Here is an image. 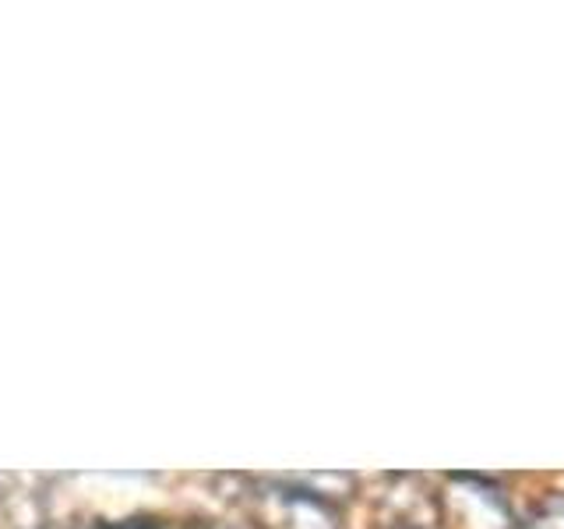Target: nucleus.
I'll list each match as a JSON object with an SVG mask.
<instances>
[{
  "label": "nucleus",
  "mask_w": 564,
  "mask_h": 529,
  "mask_svg": "<svg viewBox=\"0 0 564 529\" xmlns=\"http://www.w3.org/2000/svg\"><path fill=\"white\" fill-rule=\"evenodd\" d=\"M261 519L272 529H339L335 501L314 490L307 481L296 484H272L258 494Z\"/></svg>",
  "instance_id": "f257e3e1"
},
{
  "label": "nucleus",
  "mask_w": 564,
  "mask_h": 529,
  "mask_svg": "<svg viewBox=\"0 0 564 529\" xmlns=\"http://www.w3.org/2000/svg\"><path fill=\"white\" fill-rule=\"evenodd\" d=\"M522 529H564V494H546L519 519Z\"/></svg>",
  "instance_id": "f03ea898"
},
{
  "label": "nucleus",
  "mask_w": 564,
  "mask_h": 529,
  "mask_svg": "<svg viewBox=\"0 0 564 529\" xmlns=\"http://www.w3.org/2000/svg\"><path fill=\"white\" fill-rule=\"evenodd\" d=\"M99 529H170V526L159 522V519H128V522H110V526H99Z\"/></svg>",
  "instance_id": "7ed1b4c3"
},
{
  "label": "nucleus",
  "mask_w": 564,
  "mask_h": 529,
  "mask_svg": "<svg viewBox=\"0 0 564 529\" xmlns=\"http://www.w3.org/2000/svg\"><path fill=\"white\" fill-rule=\"evenodd\" d=\"M392 529H427V526H399V522H395Z\"/></svg>",
  "instance_id": "20e7f679"
}]
</instances>
